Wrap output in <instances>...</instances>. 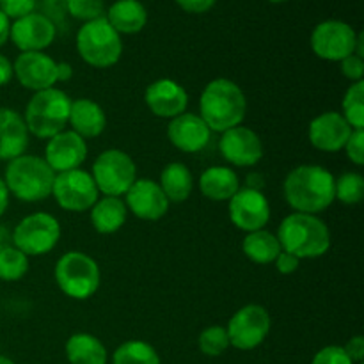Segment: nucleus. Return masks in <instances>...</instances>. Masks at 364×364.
Returning a JSON list of instances; mask_svg holds the SVG:
<instances>
[{
    "label": "nucleus",
    "mask_w": 364,
    "mask_h": 364,
    "mask_svg": "<svg viewBox=\"0 0 364 364\" xmlns=\"http://www.w3.org/2000/svg\"><path fill=\"white\" fill-rule=\"evenodd\" d=\"M334 174L323 166L302 164L291 169L284 178L283 194L291 210L297 213L326 212L334 199Z\"/></svg>",
    "instance_id": "obj_1"
},
{
    "label": "nucleus",
    "mask_w": 364,
    "mask_h": 364,
    "mask_svg": "<svg viewBox=\"0 0 364 364\" xmlns=\"http://www.w3.org/2000/svg\"><path fill=\"white\" fill-rule=\"evenodd\" d=\"M247 112V100L237 82L215 78L208 82L199 98V116L217 134L240 127Z\"/></svg>",
    "instance_id": "obj_2"
},
{
    "label": "nucleus",
    "mask_w": 364,
    "mask_h": 364,
    "mask_svg": "<svg viewBox=\"0 0 364 364\" xmlns=\"http://www.w3.org/2000/svg\"><path fill=\"white\" fill-rule=\"evenodd\" d=\"M281 251L295 258L316 259L327 255L331 249V231L318 215L311 213H290L283 219L277 230Z\"/></svg>",
    "instance_id": "obj_3"
},
{
    "label": "nucleus",
    "mask_w": 364,
    "mask_h": 364,
    "mask_svg": "<svg viewBox=\"0 0 364 364\" xmlns=\"http://www.w3.org/2000/svg\"><path fill=\"white\" fill-rule=\"evenodd\" d=\"M2 180L11 196L23 203H38L52 196L55 173L41 156L20 155L7 162Z\"/></svg>",
    "instance_id": "obj_4"
},
{
    "label": "nucleus",
    "mask_w": 364,
    "mask_h": 364,
    "mask_svg": "<svg viewBox=\"0 0 364 364\" xmlns=\"http://www.w3.org/2000/svg\"><path fill=\"white\" fill-rule=\"evenodd\" d=\"M70 109L71 98L63 89L50 87L34 92L23 114L28 134L38 139H46V141L60 134L66 130Z\"/></svg>",
    "instance_id": "obj_5"
},
{
    "label": "nucleus",
    "mask_w": 364,
    "mask_h": 364,
    "mask_svg": "<svg viewBox=\"0 0 364 364\" xmlns=\"http://www.w3.org/2000/svg\"><path fill=\"white\" fill-rule=\"evenodd\" d=\"M53 277L59 290L73 301L91 299L102 283L98 262L82 251H70L60 256L53 269Z\"/></svg>",
    "instance_id": "obj_6"
},
{
    "label": "nucleus",
    "mask_w": 364,
    "mask_h": 364,
    "mask_svg": "<svg viewBox=\"0 0 364 364\" xmlns=\"http://www.w3.org/2000/svg\"><path fill=\"white\" fill-rule=\"evenodd\" d=\"M77 52L89 66L107 70L119 63L123 41L107 18L102 16L82 25L77 34Z\"/></svg>",
    "instance_id": "obj_7"
},
{
    "label": "nucleus",
    "mask_w": 364,
    "mask_h": 364,
    "mask_svg": "<svg viewBox=\"0 0 364 364\" xmlns=\"http://www.w3.org/2000/svg\"><path fill=\"white\" fill-rule=\"evenodd\" d=\"M91 176L103 196L123 198L137 180V166L127 151L110 148L96 156Z\"/></svg>",
    "instance_id": "obj_8"
},
{
    "label": "nucleus",
    "mask_w": 364,
    "mask_h": 364,
    "mask_svg": "<svg viewBox=\"0 0 364 364\" xmlns=\"http://www.w3.org/2000/svg\"><path fill=\"white\" fill-rule=\"evenodd\" d=\"M60 240V224L46 212L23 217L11 231V242L25 256H45L55 249Z\"/></svg>",
    "instance_id": "obj_9"
},
{
    "label": "nucleus",
    "mask_w": 364,
    "mask_h": 364,
    "mask_svg": "<svg viewBox=\"0 0 364 364\" xmlns=\"http://www.w3.org/2000/svg\"><path fill=\"white\" fill-rule=\"evenodd\" d=\"M272 327L267 308L259 304H247L238 309L226 326L230 345L237 350L247 352L258 348L267 340Z\"/></svg>",
    "instance_id": "obj_10"
},
{
    "label": "nucleus",
    "mask_w": 364,
    "mask_h": 364,
    "mask_svg": "<svg viewBox=\"0 0 364 364\" xmlns=\"http://www.w3.org/2000/svg\"><path fill=\"white\" fill-rule=\"evenodd\" d=\"M52 196L55 198L57 205L66 212H89L100 199L98 187L91 173L84 169L55 174Z\"/></svg>",
    "instance_id": "obj_11"
},
{
    "label": "nucleus",
    "mask_w": 364,
    "mask_h": 364,
    "mask_svg": "<svg viewBox=\"0 0 364 364\" xmlns=\"http://www.w3.org/2000/svg\"><path fill=\"white\" fill-rule=\"evenodd\" d=\"M358 32L341 20H326L311 32V50L316 57L331 63H340L352 55L355 48Z\"/></svg>",
    "instance_id": "obj_12"
},
{
    "label": "nucleus",
    "mask_w": 364,
    "mask_h": 364,
    "mask_svg": "<svg viewBox=\"0 0 364 364\" xmlns=\"http://www.w3.org/2000/svg\"><path fill=\"white\" fill-rule=\"evenodd\" d=\"M230 220L237 230L252 233L265 230L270 220V203L262 191L240 187V191L228 201Z\"/></svg>",
    "instance_id": "obj_13"
},
{
    "label": "nucleus",
    "mask_w": 364,
    "mask_h": 364,
    "mask_svg": "<svg viewBox=\"0 0 364 364\" xmlns=\"http://www.w3.org/2000/svg\"><path fill=\"white\" fill-rule=\"evenodd\" d=\"M123 201L128 212L134 213L137 219L149 220V223L164 219L171 205L160 188L159 181H153L149 178H137L124 194Z\"/></svg>",
    "instance_id": "obj_14"
},
{
    "label": "nucleus",
    "mask_w": 364,
    "mask_h": 364,
    "mask_svg": "<svg viewBox=\"0 0 364 364\" xmlns=\"http://www.w3.org/2000/svg\"><path fill=\"white\" fill-rule=\"evenodd\" d=\"M57 27L43 13H31L11 23L9 39L21 53L43 52L55 41Z\"/></svg>",
    "instance_id": "obj_15"
},
{
    "label": "nucleus",
    "mask_w": 364,
    "mask_h": 364,
    "mask_svg": "<svg viewBox=\"0 0 364 364\" xmlns=\"http://www.w3.org/2000/svg\"><path fill=\"white\" fill-rule=\"evenodd\" d=\"M219 149L224 160L235 167H255L263 159V142L255 130L247 127L230 128L223 134Z\"/></svg>",
    "instance_id": "obj_16"
},
{
    "label": "nucleus",
    "mask_w": 364,
    "mask_h": 364,
    "mask_svg": "<svg viewBox=\"0 0 364 364\" xmlns=\"http://www.w3.org/2000/svg\"><path fill=\"white\" fill-rule=\"evenodd\" d=\"M13 71L21 87L28 91H45L55 87L57 80V60L46 55L45 52H23L13 63Z\"/></svg>",
    "instance_id": "obj_17"
},
{
    "label": "nucleus",
    "mask_w": 364,
    "mask_h": 364,
    "mask_svg": "<svg viewBox=\"0 0 364 364\" xmlns=\"http://www.w3.org/2000/svg\"><path fill=\"white\" fill-rule=\"evenodd\" d=\"M43 159L55 174L80 169L87 159V142L73 130H63L48 139Z\"/></svg>",
    "instance_id": "obj_18"
},
{
    "label": "nucleus",
    "mask_w": 364,
    "mask_h": 364,
    "mask_svg": "<svg viewBox=\"0 0 364 364\" xmlns=\"http://www.w3.org/2000/svg\"><path fill=\"white\" fill-rule=\"evenodd\" d=\"M144 102L153 116L162 119H174L187 112L188 95L181 84L173 78H159L146 87Z\"/></svg>",
    "instance_id": "obj_19"
},
{
    "label": "nucleus",
    "mask_w": 364,
    "mask_h": 364,
    "mask_svg": "<svg viewBox=\"0 0 364 364\" xmlns=\"http://www.w3.org/2000/svg\"><path fill=\"white\" fill-rule=\"evenodd\" d=\"M352 130L354 128L347 123L341 112L329 110L313 117L308 127V137L313 148L318 151L336 153L345 148Z\"/></svg>",
    "instance_id": "obj_20"
},
{
    "label": "nucleus",
    "mask_w": 364,
    "mask_h": 364,
    "mask_svg": "<svg viewBox=\"0 0 364 364\" xmlns=\"http://www.w3.org/2000/svg\"><path fill=\"white\" fill-rule=\"evenodd\" d=\"M212 134L213 132L199 114L183 112L167 124V139L174 148L183 153L203 151L208 146Z\"/></svg>",
    "instance_id": "obj_21"
},
{
    "label": "nucleus",
    "mask_w": 364,
    "mask_h": 364,
    "mask_svg": "<svg viewBox=\"0 0 364 364\" xmlns=\"http://www.w3.org/2000/svg\"><path fill=\"white\" fill-rule=\"evenodd\" d=\"M28 130L23 116L9 107H0V160L25 155L28 148Z\"/></svg>",
    "instance_id": "obj_22"
},
{
    "label": "nucleus",
    "mask_w": 364,
    "mask_h": 364,
    "mask_svg": "<svg viewBox=\"0 0 364 364\" xmlns=\"http://www.w3.org/2000/svg\"><path fill=\"white\" fill-rule=\"evenodd\" d=\"M68 124L75 134L82 139H95L105 132L107 128V114L102 105L89 98L71 100L70 117Z\"/></svg>",
    "instance_id": "obj_23"
},
{
    "label": "nucleus",
    "mask_w": 364,
    "mask_h": 364,
    "mask_svg": "<svg viewBox=\"0 0 364 364\" xmlns=\"http://www.w3.org/2000/svg\"><path fill=\"white\" fill-rule=\"evenodd\" d=\"M199 191L210 201H230L240 191V178L231 167L212 166L199 176Z\"/></svg>",
    "instance_id": "obj_24"
},
{
    "label": "nucleus",
    "mask_w": 364,
    "mask_h": 364,
    "mask_svg": "<svg viewBox=\"0 0 364 364\" xmlns=\"http://www.w3.org/2000/svg\"><path fill=\"white\" fill-rule=\"evenodd\" d=\"M89 219L100 235H114L127 223L128 208L121 198L103 196L89 210Z\"/></svg>",
    "instance_id": "obj_25"
},
{
    "label": "nucleus",
    "mask_w": 364,
    "mask_h": 364,
    "mask_svg": "<svg viewBox=\"0 0 364 364\" xmlns=\"http://www.w3.org/2000/svg\"><path fill=\"white\" fill-rule=\"evenodd\" d=\"M105 18L119 36L137 34L148 23V11L139 0H116Z\"/></svg>",
    "instance_id": "obj_26"
},
{
    "label": "nucleus",
    "mask_w": 364,
    "mask_h": 364,
    "mask_svg": "<svg viewBox=\"0 0 364 364\" xmlns=\"http://www.w3.org/2000/svg\"><path fill=\"white\" fill-rule=\"evenodd\" d=\"M66 359L70 364H107L109 352L100 338L89 333H75L68 338Z\"/></svg>",
    "instance_id": "obj_27"
},
{
    "label": "nucleus",
    "mask_w": 364,
    "mask_h": 364,
    "mask_svg": "<svg viewBox=\"0 0 364 364\" xmlns=\"http://www.w3.org/2000/svg\"><path fill=\"white\" fill-rule=\"evenodd\" d=\"M160 188L169 203H183L194 191V176L181 162H171L160 173Z\"/></svg>",
    "instance_id": "obj_28"
},
{
    "label": "nucleus",
    "mask_w": 364,
    "mask_h": 364,
    "mask_svg": "<svg viewBox=\"0 0 364 364\" xmlns=\"http://www.w3.org/2000/svg\"><path fill=\"white\" fill-rule=\"evenodd\" d=\"M242 251L251 262L258 263V265H269V263L276 262L277 255L281 252V244L274 233L267 230H258L252 233H245Z\"/></svg>",
    "instance_id": "obj_29"
},
{
    "label": "nucleus",
    "mask_w": 364,
    "mask_h": 364,
    "mask_svg": "<svg viewBox=\"0 0 364 364\" xmlns=\"http://www.w3.org/2000/svg\"><path fill=\"white\" fill-rule=\"evenodd\" d=\"M160 355L153 345L142 340H128L114 350L112 364H160Z\"/></svg>",
    "instance_id": "obj_30"
},
{
    "label": "nucleus",
    "mask_w": 364,
    "mask_h": 364,
    "mask_svg": "<svg viewBox=\"0 0 364 364\" xmlns=\"http://www.w3.org/2000/svg\"><path fill=\"white\" fill-rule=\"evenodd\" d=\"M341 116L354 130H364V80L354 82L341 102Z\"/></svg>",
    "instance_id": "obj_31"
},
{
    "label": "nucleus",
    "mask_w": 364,
    "mask_h": 364,
    "mask_svg": "<svg viewBox=\"0 0 364 364\" xmlns=\"http://www.w3.org/2000/svg\"><path fill=\"white\" fill-rule=\"evenodd\" d=\"M334 199L348 206L364 199V178L359 173H343L334 180Z\"/></svg>",
    "instance_id": "obj_32"
},
{
    "label": "nucleus",
    "mask_w": 364,
    "mask_h": 364,
    "mask_svg": "<svg viewBox=\"0 0 364 364\" xmlns=\"http://www.w3.org/2000/svg\"><path fill=\"white\" fill-rule=\"evenodd\" d=\"M28 272V256L14 245L0 251V279L7 283L20 281Z\"/></svg>",
    "instance_id": "obj_33"
},
{
    "label": "nucleus",
    "mask_w": 364,
    "mask_h": 364,
    "mask_svg": "<svg viewBox=\"0 0 364 364\" xmlns=\"http://www.w3.org/2000/svg\"><path fill=\"white\" fill-rule=\"evenodd\" d=\"M198 345L201 354L208 355V358H219V355H223L231 347L226 327L210 326L206 329H203L201 334H199Z\"/></svg>",
    "instance_id": "obj_34"
},
{
    "label": "nucleus",
    "mask_w": 364,
    "mask_h": 364,
    "mask_svg": "<svg viewBox=\"0 0 364 364\" xmlns=\"http://www.w3.org/2000/svg\"><path fill=\"white\" fill-rule=\"evenodd\" d=\"M64 7L75 20L91 21L103 16L105 2L103 0H64Z\"/></svg>",
    "instance_id": "obj_35"
},
{
    "label": "nucleus",
    "mask_w": 364,
    "mask_h": 364,
    "mask_svg": "<svg viewBox=\"0 0 364 364\" xmlns=\"http://www.w3.org/2000/svg\"><path fill=\"white\" fill-rule=\"evenodd\" d=\"M311 364H355L348 358L345 348L341 345H327V347L320 348L313 358Z\"/></svg>",
    "instance_id": "obj_36"
},
{
    "label": "nucleus",
    "mask_w": 364,
    "mask_h": 364,
    "mask_svg": "<svg viewBox=\"0 0 364 364\" xmlns=\"http://www.w3.org/2000/svg\"><path fill=\"white\" fill-rule=\"evenodd\" d=\"M36 6H38V0H0V11L9 20H20L34 13Z\"/></svg>",
    "instance_id": "obj_37"
},
{
    "label": "nucleus",
    "mask_w": 364,
    "mask_h": 364,
    "mask_svg": "<svg viewBox=\"0 0 364 364\" xmlns=\"http://www.w3.org/2000/svg\"><path fill=\"white\" fill-rule=\"evenodd\" d=\"M343 149L347 153V159L354 166L361 167L364 164V130H352Z\"/></svg>",
    "instance_id": "obj_38"
},
{
    "label": "nucleus",
    "mask_w": 364,
    "mask_h": 364,
    "mask_svg": "<svg viewBox=\"0 0 364 364\" xmlns=\"http://www.w3.org/2000/svg\"><path fill=\"white\" fill-rule=\"evenodd\" d=\"M340 68L343 77L347 78V80H350L352 84H354V82L364 80V59H361V57L352 53V55L340 60Z\"/></svg>",
    "instance_id": "obj_39"
},
{
    "label": "nucleus",
    "mask_w": 364,
    "mask_h": 364,
    "mask_svg": "<svg viewBox=\"0 0 364 364\" xmlns=\"http://www.w3.org/2000/svg\"><path fill=\"white\" fill-rule=\"evenodd\" d=\"M274 265H276L277 272L279 274H283V276H290V274H295L299 270V267H301V259L295 258V256L290 255V252L281 251L279 255H277Z\"/></svg>",
    "instance_id": "obj_40"
},
{
    "label": "nucleus",
    "mask_w": 364,
    "mask_h": 364,
    "mask_svg": "<svg viewBox=\"0 0 364 364\" xmlns=\"http://www.w3.org/2000/svg\"><path fill=\"white\" fill-rule=\"evenodd\" d=\"M343 348H345V352L348 354V358H350L355 364L364 361V338L361 336V334H355V336H352L350 340L343 345Z\"/></svg>",
    "instance_id": "obj_41"
},
{
    "label": "nucleus",
    "mask_w": 364,
    "mask_h": 364,
    "mask_svg": "<svg viewBox=\"0 0 364 364\" xmlns=\"http://www.w3.org/2000/svg\"><path fill=\"white\" fill-rule=\"evenodd\" d=\"M174 2H176L181 9L187 11V13L201 14L212 9V7L215 6L217 0H174Z\"/></svg>",
    "instance_id": "obj_42"
},
{
    "label": "nucleus",
    "mask_w": 364,
    "mask_h": 364,
    "mask_svg": "<svg viewBox=\"0 0 364 364\" xmlns=\"http://www.w3.org/2000/svg\"><path fill=\"white\" fill-rule=\"evenodd\" d=\"M14 77V71H13V63L7 59L6 55L0 53V87L9 84Z\"/></svg>",
    "instance_id": "obj_43"
},
{
    "label": "nucleus",
    "mask_w": 364,
    "mask_h": 364,
    "mask_svg": "<svg viewBox=\"0 0 364 364\" xmlns=\"http://www.w3.org/2000/svg\"><path fill=\"white\" fill-rule=\"evenodd\" d=\"M9 31H11V21L6 14L0 11V46H4L9 39Z\"/></svg>",
    "instance_id": "obj_44"
},
{
    "label": "nucleus",
    "mask_w": 364,
    "mask_h": 364,
    "mask_svg": "<svg viewBox=\"0 0 364 364\" xmlns=\"http://www.w3.org/2000/svg\"><path fill=\"white\" fill-rule=\"evenodd\" d=\"M73 77V68L68 63H57V80L68 82Z\"/></svg>",
    "instance_id": "obj_45"
},
{
    "label": "nucleus",
    "mask_w": 364,
    "mask_h": 364,
    "mask_svg": "<svg viewBox=\"0 0 364 364\" xmlns=\"http://www.w3.org/2000/svg\"><path fill=\"white\" fill-rule=\"evenodd\" d=\"M9 191H7L6 183H4V180L0 178V217L6 213L7 206H9Z\"/></svg>",
    "instance_id": "obj_46"
},
{
    "label": "nucleus",
    "mask_w": 364,
    "mask_h": 364,
    "mask_svg": "<svg viewBox=\"0 0 364 364\" xmlns=\"http://www.w3.org/2000/svg\"><path fill=\"white\" fill-rule=\"evenodd\" d=\"M263 183H265V181H263V178L259 176V174L255 173V174H249L247 176V185H245V187L255 188V191H262Z\"/></svg>",
    "instance_id": "obj_47"
},
{
    "label": "nucleus",
    "mask_w": 364,
    "mask_h": 364,
    "mask_svg": "<svg viewBox=\"0 0 364 364\" xmlns=\"http://www.w3.org/2000/svg\"><path fill=\"white\" fill-rule=\"evenodd\" d=\"M9 245H13V242H11V231H7L6 228L0 226V251L9 247Z\"/></svg>",
    "instance_id": "obj_48"
},
{
    "label": "nucleus",
    "mask_w": 364,
    "mask_h": 364,
    "mask_svg": "<svg viewBox=\"0 0 364 364\" xmlns=\"http://www.w3.org/2000/svg\"><path fill=\"white\" fill-rule=\"evenodd\" d=\"M0 364H16L13 361V359H9L7 355H2L0 354Z\"/></svg>",
    "instance_id": "obj_49"
},
{
    "label": "nucleus",
    "mask_w": 364,
    "mask_h": 364,
    "mask_svg": "<svg viewBox=\"0 0 364 364\" xmlns=\"http://www.w3.org/2000/svg\"><path fill=\"white\" fill-rule=\"evenodd\" d=\"M269 2H274V4H281V2H287V0H269Z\"/></svg>",
    "instance_id": "obj_50"
},
{
    "label": "nucleus",
    "mask_w": 364,
    "mask_h": 364,
    "mask_svg": "<svg viewBox=\"0 0 364 364\" xmlns=\"http://www.w3.org/2000/svg\"><path fill=\"white\" fill-rule=\"evenodd\" d=\"M358 364H363V363H358Z\"/></svg>",
    "instance_id": "obj_51"
}]
</instances>
